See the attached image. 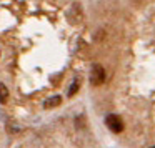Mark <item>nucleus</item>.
I'll return each mask as SVG.
<instances>
[{
	"mask_svg": "<svg viewBox=\"0 0 155 148\" xmlns=\"http://www.w3.org/2000/svg\"><path fill=\"white\" fill-rule=\"evenodd\" d=\"M105 68L102 67V65H94L90 70V83L94 85V87H97V85H102L105 82Z\"/></svg>",
	"mask_w": 155,
	"mask_h": 148,
	"instance_id": "obj_2",
	"label": "nucleus"
},
{
	"mask_svg": "<svg viewBox=\"0 0 155 148\" xmlns=\"http://www.w3.org/2000/svg\"><path fill=\"white\" fill-rule=\"evenodd\" d=\"M78 88H80V82L75 80L74 83L70 85V88H68V95H70V97H72V95H75V93L78 92Z\"/></svg>",
	"mask_w": 155,
	"mask_h": 148,
	"instance_id": "obj_5",
	"label": "nucleus"
},
{
	"mask_svg": "<svg viewBox=\"0 0 155 148\" xmlns=\"http://www.w3.org/2000/svg\"><path fill=\"white\" fill-rule=\"evenodd\" d=\"M8 98V90L4 83H0V103H5Z\"/></svg>",
	"mask_w": 155,
	"mask_h": 148,
	"instance_id": "obj_4",
	"label": "nucleus"
},
{
	"mask_svg": "<svg viewBox=\"0 0 155 148\" xmlns=\"http://www.w3.org/2000/svg\"><path fill=\"white\" fill-rule=\"evenodd\" d=\"M105 123H107V127H108V130L110 131H114V133H122L124 131V128H125V125H124V120H122L118 115H107V118H105Z\"/></svg>",
	"mask_w": 155,
	"mask_h": 148,
	"instance_id": "obj_1",
	"label": "nucleus"
},
{
	"mask_svg": "<svg viewBox=\"0 0 155 148\" xmlns=\"http://www.w3.org/2000/svg\"><path fill=\"white\" fill-rule=\"evenodd\" d=\"M152 148H155V146H152Z\"/></svg>",
	"mask_w": 155,
	"mask_h": 148,
	"instance_id": "obj_6",
	"label": "nucleus"
},
{
	"mask_svg": "<svg viewBox=\"0 0 155 148\" xmlns=\"http://www.w3.org/2000/svg\"><path fill=\"white\" fill-rule=\"evenodd\" d=\"M60 103H62V98L58 97V95H54V97H50V98H47V100H45L44 107L45 108H55V107H58Z\"/></svg>",
	"mask_w": 155,
	"mask_h": 148,
	"instance_id": "obj_3",
	"label": "nucleus"
}]
</instances>
